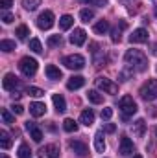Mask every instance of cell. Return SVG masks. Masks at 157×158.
<instances>
[{"label":"cell","instance_id":"obj_8","mask_svg":"<svg viewBox=\"0 0 157 158\" xmlns=\"http://www.w3.org/2000/svg\"><path fill=\"white\" fill-rule=\"evenodd\" d=\"M96 86H98L104 94H117L118 92V85L113 83L111 79H107V77H98L96 79Z\"/></svg>","mask_w":157,"mask_h":158},{"label":"cell","instance_id":"obj_18","mask_svg":"<svg viewBox=\"0 0 157 158\" xmlns=\"http://www.w3.org/2000/svg\"><path fill=\"white\" fill-rule=\"evenodd\" d=\"M44 74H46V77L48 79H54V81L63 77V72H61L57 66H54V64H48V66L44 68Z\"/></svg>","mask_w":157,"mask_h":158},{"label":"cell","instance_id":"obj_16","mask_svg":"<svg viewBox=\"0 0 157 158\" xmlns=\"http://www.w3.org/2000/svg\"><path fill=\"white\" fill-rule=\"evenodd\" d=\"M85 85V77H81V76H72V77L67 81V88L69 90H78Z\"/></svg>","mask_w":157,"mask_h":158},{"label":"cell","instance_id":"obj_22","mask_svg":"<svg viewBox=\"0 0 157 158\" xmlns=\"http://www.w3.org/2000/svg\"><path fill=\"white\" fill-rule=\"evenodd\" d=\"M87 99L91 103H94V105H100V103H104V94H100L98 90H89L87 92Z\"/></svg>","mask_w":157,"mask_h":158},{"label":"cell","instance_id":"obj_5","mask_svg":"<svg viewBox=\"0 0 157 158\" xmlns=\"http://www.w3.org/2000/svg\"><path fill=\"white\" fill-rule=\"evenodd\" d=\"M63 64L70 70H81L85 66V57L79 55V53H72V55H67L63 59Z\"/></svg>","mask_w":157,"mask_h":158},{"label":"cell","instance_id":"obj_9","mask_svg":"<svg viewBox=\"0 0 157 158\" xmlns=\"http://www.w3.org/2000/svg\"><path fill=\"white\" fill-rule=\"evenodd\" d=\"M118 153L122 156H128V155H133L135 153V145H133V142L128 136H122L120 138V149H118Z\"/></svg>","mask_w":157,"mask_h":158},{"label":"cell","instance_id":"obj_4","mask_svg":"<svg viewBox=\"0 0 157 158\" xmlns=\"http://www.w3.org/2000/svg\"><path fill=\"white\" fill-rule=\"evenodd\" d=\"M19 68H20V72H22L26 77H32V76H35V72H37V61L32 59V57H22L20 63H19Z\"/></svg>","mask_w":157,"mask_h":158},{"label":"cell","instance_id":"obj_28","mask_svg":"<svg viewBox=\"0 0 157 158\" xmlns=\"http://www.w3.org/2000/svg\"><path fill=\"white\" fill-rule=\"evenodd\" d=\"M63 129H65L67 132H76V131H78V123L72 118H67L63 121Z\"/></svg>","mask_w":157,"mask_h":158},{"label":"cell","instance_id":"obj_1","mask_svg":"<svg viewBox=\"0 0 157 158\" xmlns=\"http://www.w3.org/2000/svg\"><path fill=\"white\" fill-rule=\"evenodd\" d=\"M124 59H126V63H128L133 70H137V72H144V70L148 68V57H146L141 50H128L126 55H124Z\"/></svg>","mask_w":157,"mask_h":158},{"label":"cell","instance_id":"obj_36","mask_svg":"<svg viewBox=\"0 0 157 158\" xmlns=\"http://www.w3.org/2000/svg\"><path fill=\"white\" fill-rule=\"evenodd\" d=\"M28 94H30L32 98H41V96H44V92H43L41 88H37V86H30V88H28Z\"/></svg>","mask_w":157,"mask_h":158},{"label":"cell","instance_id":"obj_19","mask_svg":"<svg viewBox=\"0 0 157 158\" xmlns=\"http://www.w3.org/2000/svg\"><path fill=\"white\" fill-rule=\"evenodd\" d=\"M79 123H83L85 127H91V125L94 123V112H92L91 109L83 110V112L79 114Z\"/></svg>","mask_w":157,"mask_h":158},{"label":"cell","instance_id":"obj_20","mask_svg":"<svg viewBox=\"0 0 157 158\" xmlns=\"http://www.w3.org/2000/svg\"><path fill=\"white\" fill-rule=\"evenodd\" d=\"M94 149L98 153H104L105 151V140H104V131H98L94 134Z\"/></svg>","mask_w":157,"mask_h":158},{"label":"cell","instance_id":"obj_41","mask_svg":"<svg viewBox=\"0 0 157 158\" xmlns=\"http://www.w3.org/2000/svg\"><path fill=\"white\" fill-rule=\"evenodd\" d=\"M13 6V0H0V7L2 9H9Z\"/></svg>","mask_w":157,"mask_h":158},{"label":"cell","instance_id":"obj_45","mask_svg":"<svg viewBox=\"0 0 157 158\" xmlns=\"http://www.w3.org/2000/svg\"><path fill=\"white\" fill-rule=\"evenodd\" d=\"M155 136H157V127H155Z\"/></svg>","mask_w":157,"mask_h":158},{"label":"cell","instance_id":"obj_17","mask_svg":"<svg viewBox=\"0 0 157 158\" xmlns=\"http://www.w3.org/2000/svg\"><path fill=\"white\" fill-rule=\"evenodd\" d=\"M52 101H54V107H56L57 112H65L67 110V101H65V98L61 94H54L52 96Z\"/></svg>","mask_w":157,"mask_h":158},{"label":"cell","instance_id":"obj_42","mask_svg":"<svg viewBox=\"0 0 157 158\" xmlns=\"http://www.w3.org/2000/svg\"><path fill=\"white\" fill-rule=\"evenodd\" d=\"M117 131V125L115 123H107L105 125V132H115Z\"/></svg>","mask_w":157,"mask_h":158},{"label":"cell","instance_id":"obj_43","mask_svg":"<svg viewBox=\"0 0 157 158\" xmlns=\"http://www.w3.org/2000/svg\"><path fill=\"white\" fill-rule=\"evenodd\" d=\"M133 158H142V156H141V155H135V156H133Z\"/></svg>","mask_w":157,"mask_h":158},{"label":"cell","instance_id":"obj_46","mask_svg":"<svg viewBox=\"0 0 157 158\" xmlns=\"http://www.w3.org/2000/svg\"><path fill=\"white\" fill-rule=\"evenodd\" d=\"M155 15H157V7H155Z\"/></svg>","mask_w":157,"mask_h":158},{"label":"cell","instance_id":"obj_25","mask_svg":"<svg viewBox=\"0 0 157 158\" xmlns=\"http://www.w3.org/2000/svg\"><path fill=\"white\" fill-rule=\"evenodd\" d=\"M126 28H128L126 20H120V28L117 26V28L113 30V37H111V39H113V42H120V39H122V35H120V33H122V31H124Z\"/></svg>","mask_w":157,"mask_h":158},{"label":"cell","instance_id":"obj_39","mask_svg":"<svg viewBox=\"0 0 157 158\" xmlns=\"http://www.w3.org/2000/svg\"><path fill=\"white\" fill-rule=\"evenodd\" d=\"M13 20H15V17H13L11 13H4V15H2V22H4V24H11Z\"/></svg>","mask_w":157,"mask_h":158},{"label":"cell","instance_id":"obj_12","mask_svg":"<svg viewBox=\"0 0 157 158\" xmlns=\"http://www.w3.org/2000/svg\"><path fill=\"white\" fill-rule=\"evenodd\" d=\"M85 40H87V33H85V30L76 28V30L72 31V35H70V42H72L74 46H81V44H85Z\"/></svg>","mask_w":157,"mask_h":158},{"label":"cell","instance_id":"obj_44","mask_svg":"<svg viewBox=\"0 0 157 158\" xmlns=\"http://www.w3.org/2000/svg\"><path fill=\"white\" fill-rule=\"evenodd\" d=\"M2 158H9V156H7V155H2Z\"/></svg>","mask_w":157,"mask_h":158},{"label":"cell","instance_id":"obj_35","mask_svg":"<svg viewBox=\"0 0 157 158\" xmlns=\"http://www.w3.org/2000/svg\"><path fill=\"white\" fill-rule=\"evenodd\" d=\"M0 116H2V121H4V123H7V125L15 121V118H13V116H11V114H9V112H7L6 109H2V112H0Z\"/></svg>","mask_w":157,"mask_h":158},{"label":"cell","instance_id":"obj_24","mask_svg":"<svg viewBox=\"0 0 157 158\" xmlns=\"http://www.w3.org/2000/svg\"><path fill=\"white\" fill-rule=\"evenodd\" d=\"M0 145H2V149L11 147V136H9L7 131H0Z\"/></svg>","mask_w":157,"mask_h":158},{"label":"cell","instance_id":"obj_23","mask_svg":"<svg viewBox=\"0 0 157 158\" xmlns=\"http://www.w3.org/2000/svg\"><path fill=\"white\" fill-rule=\"evenodd\" d=\"M92 30H94V33H96V35H105V33L109 31V22H107V20H100V22H96V24H94V28H92Z\"/></svg>","mask_w":157,"mask_h":158},{"label":"cell","instance_id":"obj_3","mask_svg":"<svg viewBox=\"0 0 157 158\" xmlns=\"http://www.w3.org/2000/svg\"><path fill=\"white\" fill-rule=\"evenodd\" d=\"M118 109L122 110L124 119H128L129 116H133V114L137 112V103L133 101V98H131V96H124V98L118 101Z\"/></svg>","mask_w":157,"mask_h":158},{"label":"cell","instance_id":"obj_32","mask_svg":"<svg viewBox=\"0 0 157 158\" xmlns=\"http://www.w3.org/2000/svg\"><path fill=\"white\" fill-rule=\"evenodd\" d=\"M15 35H17L20 40H24L28 35H30V30H28V26H24V24H22V26H19V28H17V31H15Z\"/></svg>","mask_w":157,"mask_h":158},{"label":"cell","instance_id":"obj_38","mask_svg":"<svg viewBox=\"0 0 157 158\" xmlns=\"http://www.w3.org/2000/svg\"><path fill=\"white\" fill-rule=\"evenodd\" d=\"M111 116H113V109L111 107L102 109V119H111Z\"/></svg>","mask_w":157,"mask_h":158},{"label":"cell","instance_id":"obj_37","mask_svg":"<svg viewBox=\"0 0 157 158\" xmlns=\"http://www.w3.org/2000/svg\"><path fill=\"white\" fill-rule=\"evenodd\" d=\"M79 2H85V4H91V6H98V7H104L107 4V0H79Z\"/></svg>","mask_w":157,"mask_h":158},{"label":"cell","instance_id":"obj_10","mask_svg":"<svg viewBox=\"0 0 157 158\" xmlns=\"http://www.w3.org/2000/svg\"><path fill=\"white\" fill-rule=\"evenodd\" d=\"M39 156L41 158H57L59 156V149H57L56 143H48V145H44V147L39 149Z\"/></svg>","mask_w":157,"mask_h":158},{"label":"cell","instance_id":"obj_11","mask_svg":"<svg viewBox=\"0 0 157 158\" xmlns=\"http://www.w3.org/2000/svg\"><path fill=\"white\" fill-rule=\"evenodd\" d=\"M129 40H131L133 44H142V42H148V31H146L144 28H139V30H135V31L129 35Z\"/></svg>","mask_w":157,"mask_h":158},{"label":"cell","instance_id":"obj_30","mask_svg":"<svg viewBox=\"0 0 157 158\" xmlns=\"http://www.w3.org/2000/svg\"><path fill=\"white\" fill-rule=\"evenodd\" d=\"M79 19H81V22H89V20L94 19V11L92 9H81L79 11Z\"/></svg>","mask_w":157,"mask_h":158},{"label":"cell","instance_id":"obj_15","mask_svg":"<svg viewBox=\"0 0 157 158\" xmlns=\"http://www.w3.org/2000/svg\"><path fill=\"white\" fill-rule=\"evenodd\" d=\"M70 149H72L78 156H87V153H89V147H87L83 142H79V140H72V142H70Z\"/></svg>","mask_w":157,"mask_h":158},{"label":"cell","instance_id":"obj_27","mask_svg":"<svg viewBox=\"0 0 157 158\" xmlns=\"http://www.w3.org/2000/svg\"><path fill=\"white\" fill-rule=\"evenodd\" d=\"M72 24H74V19L70 15H63L59 19V28L61 30H69V28H72Z\"/></svg>","mask_w":157,"mask_h":158},{"label":"cell","instance_id":"obj_6","mask_svg":"<svg viewBox=\"0 0 157 158\" xmlns=\"http://www.w3.org/2000/svg\"><path fill=\"white\" fill-rule=\"evenodd\" d=\"M54 20H56L54 13L50 9H44L39 17H37V26H39L41 30H50L54 26Z\"/></svg>","mask_w":157,"mask_h":158},{"label":"cell","instance_id":"obj_29","mask_svg":"<svg viewBox=\"0 0 157 158\" xmlns=\"http://www.w3.org/2000/svg\"><path fill=\"white\" fill-rule=\"evenodd\" d=\"M0 50L2 52H13L15 50V40H7V39H4V40H0Z\"/></svg>","mask_w":157,"mask_h":158},{"label":"cell","instance_id":"obj_33","mask_svg":"<svg viewBox=\"0 0 157 158\" xmlns=\"http://www.w3.org/2000/svg\"><path fill=\"white\" fill-rule=\"evenodd\" d=\"M61 44H63L61 35H50V37H48V46L56 48V46H61Z\"/></svg>","mask_w":157,"mask_h":158},{"label":"cell","instance_id":"obj_34","mask_svg":"<svg viewBox=\"0 0 157 158\" xmlns=\"http://www.w3.org/2000/svg\"><path fill=\"white\" fill-rule=\"evenodd\" d=\"M30 50H32V52H35V53H41V52H43L41 40L39 39H32V40H30Z\"/></svg>","mask_w":157,"mask_h":158},{"label":"cell","instance_id":"obj_2","mask_svg":"<svg viewBox=\"0 0 157 158\" xmlns=\"http://www.w3.org/2000/svg\"><path fill=\"white\" fill-rule=\"evenodd\" d=\"M139 94H141V98L144 101H155L157 99V79H148L141 86Z\"/></svg>","mask_w":157,"mask_h":158},{"label":"cell","instance_id":"obj_31","mask_svg":"<svg viewBox=\"0 0 157 158\" xmlns=\"http://www.w3.org/2000/svg\"><path fill=\"white\" fill-rule=\"evenodd\" d=\"M30 156H32V149L26 143H20L19 145V158H30Z\"/></svg>","mask_w":157,"mask_h":158},{"label":"cell","instance_id":"obj_13","mask_svg":"<svg viewBox=\"0 0 157 158\" xmlns=\"http://www.w3.org/2000/svg\"><path fill=\"white\" fill-rule=\"evenodd\" d=\"M26 129H28L30 138H32L34 142H37V143H39L41 140H43V131H41V129L35 125V123H34V121H28V123H26Z\"/></svg>","mask_w":157,"mask_h":158},{"label":"cell","instance_id":"obj_40","mask_svg":"<svg viewBox=\"0 0 157 158\" xmlns=\"http://www.w3.org/2000/svg\"><path fill=\"white\" fill-rule=\"evenodd\" d=\"M11 110H13V114H19V116H20V114L24 112V107H22V105H19V103H17V105L13 103V105H11Z\"/></svg>","mask_w":157,"mask_h":158},{"label":"cell","instance_id":"obj_26","mask_svg":"<svg viewBox=\"0 0 157 158\" xmlns=\"http://www.w3.org/2000/svg\"><path fill=\"white\" fill-rule=\"evenodd\" d=\"M41 4H43V0H22V7L26 11H35Z\"/></svg>","mask_w":157,"mask_h":158},{"label":"cell","instance_id":"obj_14","mask_svg":"<svg viewBox=\"0 0 157 158\" xmlns=\"http://www.w3.org/2000/svg\"><path fill=\"white\" fill-rule=\"evenodd\" d=\"M30 114H32L34 118H41V116H44V114H46V105L41 103V101H34V103H30Z\"/></svg>","mask_w":157,"mask_h":158},{"label":"cell","instance_id":"obj_21","mask_svg":"<svg viewBox=\"0 0 157 158\" xmlns=\"http://www.w3.org/2000/svg\"><path fill=\"white\" fill-rule=\"evenodd\" d=\"M131 131H133L135 136L142 138V136H144V131H146V123H144V119H137V121L131 125Z\"/></svg>","mask_w":157,"mask_h":158},{"label":"cell","instance_id":"obj_7","mask_svg":"<svg viewBox=\"0 0 157 158\" xmlns=\"http://www.w3.org/2000/svg\"><path fill=\"white\" fill-rule=\"evenodd\" d=\"M2 86L7 90V92H19V88L22 86L20 85V79L17 77L15 74H6L4 81H2Z\"/></svg>","mask_w":157,"mask_h":158}]
</instances>
